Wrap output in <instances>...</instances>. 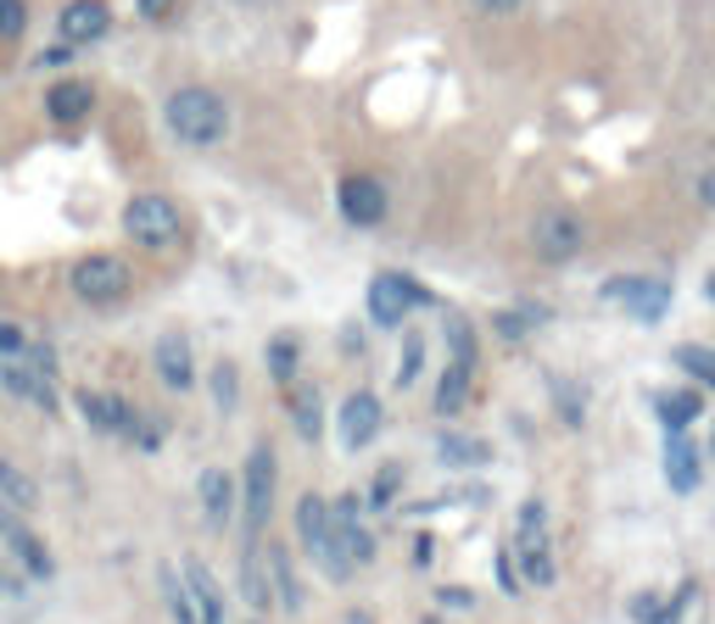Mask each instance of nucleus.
<instances>
[{"label":"nucleus","instance_id":"f257e3e1","mask_svg":"<svg viewBox=\"0 0 715 624\" xmlns=\"http://www.w3.org/2000/svg\"><path fill=\"white\" fill-rule=\"evenodd\" d=\"M163 123L179 146L190 151H213L229 140V101L207 85H179L168 101H163Z\"/></svg>","mask_w":715,"mask_h":624},{"label":"nucleus","instance_id":"f03ea898","mask_svg":"<svg viewBox=\"0 0 715 624\" xmlns=\"http://www.w3.org/2000/svg\"><path fill=\"white\" fill-rule=\"evenodd\" d=\"M124 235H129L140 251H174V246L185 240V212H179L168 196L146 190V196H135V201L124 207Z\"/></svg>","mask_w":715,"mask_h":624},{"label":"nucleus","instance_id":"7ed1b4c3","mask_svg":"<svg viewBox=\"0 0 715 624\" xmlns=\"http://www.w3.org/2000/svg\"><path fill=\"white\" fill-rule=\"evenodd\" d=\"M296 535H302V552H307L330 580H352L358 563L341 552V541H335V529H330V502H324V496L307 491V496L296 502Z\"/></svg>","mask_w":715,"mask_h":624},{"label":"nucleus","instance_id":"20e7f679","mask_svg":"<svg viewBox=\"0 0 715 624\" xmlns=\"http://www.w3.org/2000/svg\"><path fill=\"white\" fill-rule=\"evenodd\" d=\"M68 285H74V296H79L85 307H112V301H124V296H129L135 274H129V263H124V257H112V251H90V257H79V263H74Z\"/></svg>","mask_w":715,"mask_h":624},{"label":"nucleus","instance_id":"39448f33","mask_svg":"<svg viewBox=\"0 0 715 624\" xmlns=\"http://www.w3.org/2000/svg\"><path fill=\"white\" fill-rule=\"evenodd\" d=\"M274 479H280L274 446L257 440V446L246 452V474H241V518H246V535H252V541L268 529V513H274Z\"/></svg>","mask_w":715,"mask_h":624},{"label":"nucleus","instance_id":"423d86ee","mask_svg":"<svg viewBox=\"0 0 715 624\" xmlns=\"http://www.w3.org/2000/svg\"><path fill=\"white\" fill-rule=\"evenodd\" d=\"M515 557H520V574L531 585H554V552H548V502H526L520 507V529H515Z\"/></svg>","mask_w":715,"mask_h":624},{"label":"nucleus","instance_id":"0eeeda50","mask_svg":"<svg viewBox=\"0 0 715 624\" xmlns=\"http://www.w3.org/2000/svg\"><path fill=\"white\" fill-rule=\"evenodd\" d=\"M335 207H341V218L352 229H381L386 212H392V196H386V185L375 174H346L335 185Z\"/></svg>","mask_w":715,"mask_h":624},{"label":"nucleus","instance_id":"6e6552de","mask_svg":"<svg viewBox=\"0 0 715 624\" xmlns=\"http://www.w3.org/2000/svg\"><path fill=\"white\" fill-rule=\"evenodd\" d=\"M431 296L409 279V274H375L370 279V324L375 329H403L414 307H425Z\"/></svg>","mask_w":715,"mask_h":624},{"label":"nucleus","instance_id":"1a4fd4ad","mask_svg":"<svg viewBox=\"0 0 715 624\" xmlns=\"http://www.w3.org/2000/svg\"><path fill=\"white\" fill-rule=\"evenodd\" d=\"M581 246H587V229H581V218H576L570 207L537 212V224H531V251H537L542 263H570Z\"/></svg>","mask_w":715,"mask_h":624},{"label":"nucleus","instance_id":"9d476101","mask_svg":"<svg viewBox=\"0 0 715 624\" xmlns=\"http://www.w3.org/2000/svg\"><path fill=\"white\" fill-rule=\"evenodd\" d=\"M598 296H604V301H615V307H626L637 324H659V318L670 313V285H665V279H648V274L609 279Z\"/></svg>","mask_w":715,"mask_h":624},{"label":"nucleus","instance_id":"9b49d317","mask_svg":"<svg viewBox=\"0 0 715 624\" xmlns=\"http://www.w3.org/2000/svg\"><path fill=\"white\" fill-rule=\"evenodd\" d=\"M330 529H335V541H341V552L352 563H375V535L364 529V496L358 491L330 502Z\"/></svg>","mask_w":715,"mask_h":624},{"label":"nucleus","instance_id":"f8f14e48","mask_svg":"<svg viewBox=\"0 0 715 624\" xmlns=\"http://www.w3.org/2000/svg\"><path fill=\"white\" fill-rule=\"evenodd\" d=\"M335 424H341V446H346V452H364V446L381 435V396H375V390H352V396L341 402Z\"/></svg>","mask_w":715,"mask_h":624},{"label":"nucleus","instance_id":"ddd939ff","mask_svg":"<svg viewBox=\"0 0 715 624\" xmlns=\"http://www.w3.org/2000/svg\"><path fill=\"white\" fill-rule=\"evenodd\" d=\"M57 29L68 46H96L112 34V7L107 0H68V7L57 12Z\"/></svg>","mask_w":715,"mask_h":624},{"label":"nucleus","instance_id":"4468645a","mask_svg":"<svg viewBox=\"0 0 715 624\" xmlns=\"http://www.w3.org/2000/svg\"><path fill=\"white\" fill-rule=\"evenodd\" d=\"M0 385H7L18 402H29L35 413H57V407H62V396H57L51 374H46V368H35V363H0Z\"/></svg>","mask_w":715,"mask_h":624},{"label":"nucleus","instance_id":"2eb2a0df","mask_svg":"<svg viewBox=\"0 0 715 624\" xmlns=\"http://www.w3.org/2000/svg\"><path fill=\"white\" fill-rule=\"evenodd\" d=\"M0 541L12 546V557H18V563H23L35 580H51V574H57V563H51L46 541H40V535H35L23 518H18V507H12V513H0Z\"/></svg>","mask_w":715,"mask_h":624},{"label":"nucleus","instance_id":"dca6fc26","mask_svg":"<svg viewBox=\"0 0 715 624\" xmlns=\"http://www.w3.org/2000/svg\"><path fill=\"white\" fill-rule=\"evenodd\" d=\"M90 112H96V85H90V79H57V85L46 90V118H51V123L74 129V123H85Z\"/></svg>","mask_w":715,"mask_h":624},{"label":"nucleus","instance_id":"f3484780","mask_svg":"<svg viewBox=\"0 0 715 624\" xmlns=\"http://www.w3.org/2000/svg\"><path fill=\"white\" fill-rule=\"evenodd\" d=\"M698 479H704V468H698V446L687 440V429H665V485H670L676 496H693V491H698Z\"/></svg>","mask_w":715,"mask_h":624},{"label":"nucleus","instance_id":"a211bd4d","mask_svg":"<svg viewBox=\"0 0 715 624\" xmlns=\"http://www.w3.org/2000/svg\"><path fill=\"white\" fill-rule=\"evenodd\" d=\"M151 363H157V379H163L168 390H190V385H196V363H190V340H185L179 329H168V335H157V351H151Z\"/></svg>","mask_w":715,"mask_h":624},{"label":"nucleus","instance_id":"6ab92c4d","mask_svg":"<svg viewBox=\"0 0 715 624\" xmlns=\"http://www.w3.org/2000/svg\"><path fill=\"white\" fill-rule=\"evenodd\" d=\"M79 413H85L101 435H124V440H129V429H135V407H129L124 396H112V390H79Z\"/></svg>","mask_w":715,"mask_h":624},{"label":"nucleus","instance_id":"aec40b11","mask_svg":"<svg viewBox=\"0 0 715 624\" xmlns=\"http://www.w3.org/2000/svg\"><path fill=\"white\" fill-rule=\"evenodd\" d=\"M241 596H246V607H252V613H263V607H274V585H268V563H263V535H257V541L246 535V546H241Z\"/></svg>","mask_w":715,"mask_h":624},{"label":"nucleus","instance_id":"412c9836","mask_svg":"<svg viewBox=\"0 0 715 624\" xmlns=\"http://www.w3.org/2000/svg\"><path fill=\"white\" fill-rule=\"evenodd\" d=\"M263 563H268V585H274V607H285V613H302V580H296V568H291V552L280 546V541H268L263 546Z\"/></svg>","mask_w":715,"mask_h":624},{"label":"nucleus","instance_id":"4be33fe9","mask_svg":"<svg viewBox=\"0 0 715 624\" xmlns=\"http://www.w3.org/2000/svg\"><path fill=\"white\" fill-rule=\"evenodd\" d=\"M185 585H190V596H196L202 624H224V591H218V580L207 574V563L185 557Z\"/></svg>","mask_w":715,"mask_h":624},{"label":"nucleus","instance_id":"5701e85b","mask_svg":"<svg viewBox=\"0 0 715 624\" xmlns=\"http://www.w3.org/2000/svg\"><path fill=\"white\" fill-rule=\"evenodd\" d=\"M437 457H442L448 468H481V463H492V446H487L481 435L448 429V435H437Z\"/></svg>","mask_w":715,"mask_h":624},{"label":"nucleus","instance_id":"b1692460","mask_svg":"<svg viewBox=\"0 0 715 624\" xmlns=\"http://www.w3.org/2000/svg\"><path fill=\"white\" fill-rule=\"evenodd\" d=\"M196 496H202L207 524H224V518L235 513V479H229L224 468H207V474L196 479Z\"/></svg>","mask_w":715,"mask_h":624},{"label":"nucleus","instance_id":"393cba45","mask_svg":"<svg viewBox=\"0 0 715 624\" xmlns=\"http://www.w3.org/2000/svg\"><path fill=\"white\" fill-rule=\"evenodd\" d=\"M698 413H704V396L698 390H654V418L665 429H687Z\"/></svg>","mask_w":715,"mask_h":624},{"label":"nucleus","instance_id":"a878e982","mask_svg":"<svg viewBox=\"0 0 715 624\" xmlns=\"http://www.w3.org/2000/svg\"><path fill=\"white\" fill-rule=\"evenodd\" d=\"M285 396H291V424H296V435L313 446V440H319V429H324L319 390H313V385H302V379H291V385H285Z\"/></svg>","mask_w":715,"mask_h":624},{"label":"nucleus","instance_id":"bb28decb","mask_svg":"<svg viewBox=\"0 0 715 624\" xmlns=\"http://www.w3.org/2000/svg\"><path fill=\"white\" fill-rule=\"evenodd\" d=\"M470 379H476V363H448V374H442V385H437V413L442 418H453V413H464V402H470Z\"/></svg>","mask_w":715,"mask_h":624},{"label":"nucleus","instance_id":"cd10ccee","mask_svg":"<svg viewBox=\"0 0 715 624\" xmlns=\"http://www.w3.org/2000/svg\"><path fill=\"white\" fill-rule=\"evenodd\" d=\"M693 602V585H676L670 602H654V596H637L631 602V618L637 624H682V607Z\"/></svg>","mask_w":715,"mask_h":624},{"label":"nucleus","instance_id":"c85d7f7f","mask_svg":"<svg viewBox=\"0 0 715 624\" xmlns=\"http://www.w3.org/2000/svg\"><path fill=\"white\" fill-rule=\"evenodd\" d=\"M0 502H12L18 513H35V507H40V485H35L23 468H12L7 457H0Z\"/></svg>","mask_w":715,"mask_h":624},{"label":"nucleus","instance_id":"c756f323","mask_svg":"<svg viewBox=\"0 0 715 624\" xmlns=\"http://www.w3.org/2000/svg\"><path fill=\"white\" fill-rule=\"evenodd\" d=\"M263 357H268L274 385H291V379H296V368H302V340H296V335H274V340L263 346Z\"/></svg>","mask_w":715,"mask_h":624},{"label":"nucleus","instance_id":"7c9ffc66","mask_svg":"<svg viewBox=\"0 0 715 624\" xmlns=\"http://www.w3.org/2000/svg\"><path fill=\"white\" fill-rule=\"evenodd\" d=\"M163 591H168L174 624H202V613H196V596H190V585H179V574H174V568H163Z\"/></svg>","mask_w":715,"mask_h":624},{"label":"nucleus","instance_id":"2f4dec72","mask_svg":"<svg viewBox=\"0 0 715 624\" xmlns=\"http://www.w3.org/2000/svg\"><path fill=\"white\" fill-rule=\"evenodd\" d=\"M531 324H542V307H531V301H526V307H515V313H498V318H492V329H498L503 340H526V335H531Z\"/></svg>","mask_w":715,"mask_h":624},{"label":"nucleus","instance_id":"473e14b6","mask_svg":"<svg viewBox=\"0 0 715 624\" xmlns=\"http://www.w3.org/2000/svg\"><path fill=\"white\" fill-rule=\"evenodd\" d=\"M420 374H425V340L409 329V335H403V357H398V390H409Z\"/></svg>","mask_w":715,"mask_h":624},{"label":"nucleus","instance_id":"72a5a7b5","mask_svg":"<svg viewBox=\"0 0 715 624\" xmlns=\"http://www.w3.org/2000/svg\"><path fill=\"white\" fill-rule=\"evenodd\" d=\"M213 402H218V413H235L241 407V368L235 363H218L213 368Z\"/></svg>","mask_w":715,"mask_h":624},{"label":"nucleus","instance_id":"f704fd0d","mask_svg":"<svg viewBox=\"0 0 715 624\" xmlns=\"http://www.w3.org/2000/svg\"><path fill=\"white\" fill-rule=\"evenodd\" d=\"M29 34V0H0V46H18Z\"/></svg>","mask_w":715,"mask_h":624},{"label":"nucleus","instance_id":"c9c22d12","mask_svg":"<svg viewBox=\"0 0 715 624\" xmlns=\"http://www.w3.org/2000/svg\"><path fill=\"white\" fill-rule=\"evenodd\" d=\"M398 485H403V463H386V468L375 474V485H370V496H364V507H375V513H386V507H392V496H398Z\"/></svg>","mask_w":715,"mask_h":624},{"label":"nucleus","instance_id":"e433bc0d","mask_svg":"<svg viewBox=\"0 0 715 624\" xmlns=\"http://www.w3.org/2000/svg\"><path fill=\"white\" fill-rule=\"evenodd\" d=\"M676 363H682L698 385L715 390V351H709V346H676Z\"/></svg>","mask_w":715,"mask_h":624},{"label":"nucleus","instance_id":"4c0bfd02","mask_svg":"<svg viewBox=\"0 0 715 624\" xmlns=\"http://www.w3.org/2000/svg\"><path fill=\"white\" fill-rule=\"evenodd\" d=\"M448 351L459 357V363H476V329H470V318H448Z\"/></svg>","mask_w":715,"mask_h":624},{"label":"nucleus","instance_id":"58836bf2","mask_svg":"<svg viewBox=\"0 0 715 624\" xmlns=\"http://www.w3.org/2000/svg\"><path fill=\"white\" fill-rule=\"evenodd\" d=\"M470 7H476L481 18H515V12L526 7V0H470Z\"/></svg>","mask_w":715,"mask_h":624},{"label":"nucleus","instance_id":"ea45409f","mask_svg":"<svg viewBox=\"0 0 715 624\" xmlns=\"http://www.w3.org/2000/svg\"><path fill=\"white\" fill-rule=\"evenodd\" d=\"M498 580L509 596H520V568H515V552H498Z\"/></svg>","mask_w":715,"mask_h":624},{"label":"nucleus","instance_id":"a19ab883","mask_svg":"<svg viewBox=\"0 0 715 624\" xmlns=\"http://www.w3.org/2000/svg\"><path fill=\"white\" fill-rule=\"evenodd\" d=\"M174 7H179V0H140V18H146V23H168Z\"/></svg>","mask_w":715,"mask_h":624},{"label":"nucleus","instance_id":"79ce46f5","mask_svg":"<svg viewBox=\"0 0 715 624\" xmlns=\"http://www.w3.org/2000/svg\"><path fill=\"white\" fill-rule=\"evenodd\" d=\"M68 62H74V46H68V40H62V46H51V51H40V57H35V68H68Z\"/></svg>","mask_w":715,"mask_h":624},{"label":"nucleus","instance_id":"37998d69","mask_svg":"<svg viewBox=\"0 0 715 624\" xmlns=\"http://www.w3.org/2000/svg\"><path fill=\"white\" fill-rule=\"evenodd\" d=\"M23 351V329L18 324H0V357H18Z\"/></svg>","mask_w":715,"mask_h":624},{"label":"nucleus","instance_id":"c03bdc74","mask_svg":"<svg viewBox=\"0 0 715 624\" xmlns=\"http://www.w3.org/2000/svg\"><path fill=\"white\" fill-rule=\"evenodd\" d=\"M437 596H442V607H470V602H476V596H470L464 585H442Z\"/></svg>","mask_w":715,"mask_h":624},{"label":"nucleus","instance_id":"a18cd8bd","mask_svg":"<svg viewBox=\"0 0 715 624\" xmlns=\"http://www.w3.org/2000/svg\"><path fill=\"white\" fill-rule=\"evenodd\" d=\"M431 546H437V541H431V535H420V541H414V563H431Z\"/></svg>","mask_w":715,"mask_h":624},{"label":"nucleus","instance_id":"49530a36","mask_svg":"<svg viewBox=\"0 0 715 624\" xmlns=\"http://www.w3.org/2000/svg\"><path fill=\"white\" fill-rule=\"evenodd\" d=\"M698 196H704V207H715V174H704V185H698Z\"/></svg>","mask_w":715,"mask_h":624},{"label":"nucleus","instance_id":"de8ad7c7","mask_svg":"<svg viewBox=\"0 0 715 624\" xmlns=\"http://www.w3.org/2000/svg\"><path fill=\"white\" fill-rule=\"evenodd\" d=\"M346 624H370V613H352V618H346Z\"/></svg>","mask_w":715,"mask_h":624},{"label":"nucleus","instance_id":"09e8293b","mask_svg":"<svg viewBox=\"0 0 715 624\" xmlns=\"http://www.w3.org/2000/svg\"><path fill=\"white\" fill-rule=\"evenodd\" d=\"M709 296H715V279H709Z\"/></svg>","mask_w":715,"mask_h":624}]
</instances>
